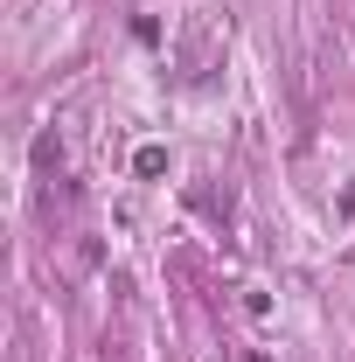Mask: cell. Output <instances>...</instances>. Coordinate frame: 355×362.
Instances as JSON below:
<instances>
[{"instance_id": "obj_1", "label": "cell", "mask_w": 355, "mask_h": 362, "mask_svg": "<svg viewBox=\"0 0 355 362\" xmlns=\"http://www.w3.org/2000/svg\"><path fill=\"white\" fill-rule=\"evenodd\" d=\"M133 168H139V175H161V168H168V146H139Z\"/></svg>"}]
</instances>
